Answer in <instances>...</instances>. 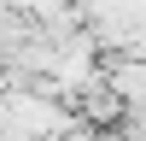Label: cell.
Masks as SVG:
<instances>
[{
	"label": "cell",
	"instance_id": "cell-1",
	"mask_svg": "<svg viewBox=\"0 0 146 141\" xmlns=\"http://www.w3.org/2000/svg\"><path fill=\"white\" fill-rule=\"evenodd\" d=\"M70 112H76V124H88V129H117L129 117V106H123V94H117L111 82H105V70H100V77L70 100Z\"/></svg>",
	"mask_w": 146,
	"mask_h": 141
},
{
	"label": "cell",
	"instance_id": "cell-2",
	"mask_svg": "<svg viewBox=\"0 0 146 141\" xmlns=\"http://www.w3.org/2000/svg\"><path fill=\"white\" fill-rule=\"evenodd\" d=\"M105 82L123 94L129 112H140V106H146V59H140V53H117V59H105Z\"/></svg>",
	"mask_w": 146,
	"mask_h": 141
},
{
	"label": "cell",
	"instance_id": "cell-3",
	"mask_svg": "<svg viewBox=\"0 0 146 141\" xmlns=\"http://www.w3.org/2000/svg\"><path fill=\"white\" fill-rule=\"evenodd\" d=\"M117 135H129V141H146V106H140V112H129L123 124H117Z\"/></svg>",
	"mask_w": 146,
	"mask_h": 141
}]
</instances>
